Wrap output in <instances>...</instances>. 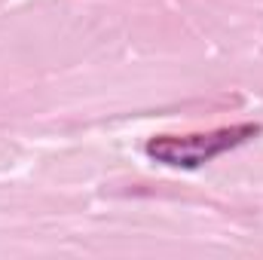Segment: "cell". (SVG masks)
Masks as SVG:
<instances>
[{
  "label": "cell",
  "mask_w": 263,
  "mask_h": 260,
  "mask_svg": "<svg viewBox=\"0 0 263 260\" xmlns=\"http://www.w3.org/2000/svg\"><path fill=\"white\" fill-rule=\"evenodd\" d=\"M257 135H263L260 123H233V126L190 132V135H156L144 144V153L150 162H159L165 169L196 172L202 165L214 162L217 156L251 144Z\"/></svg>",
  "instance_id": "1"
}]
</instances>
